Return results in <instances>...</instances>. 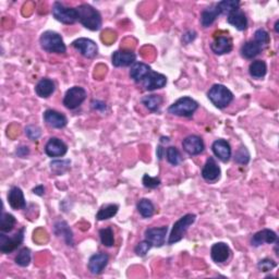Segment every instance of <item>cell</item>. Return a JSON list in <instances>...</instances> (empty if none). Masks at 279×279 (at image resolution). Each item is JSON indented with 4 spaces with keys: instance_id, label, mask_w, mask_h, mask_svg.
<instances>
[{
    "instance_id": "6da1fadb",
    "label": "cell",
    "mask_w": 279,
    "mask_h": 279,
    "mask_svg": "<svg viewBox=\"0 0 279 279\" xmlns=\"http://www.w3.org/2000/svg\"><path fill=\"white\" fill-rule=\"evenodd\" d=\"M76 11L77 17H79V22L85 29L90 31H98L102 27V15L94 7L88 4H83L76 7Z\"/></svg>"
},
{
    "instance_id": "7a4b0ae2",
    "label": "cell",
    "mask_w": 279,
    "mask_h": 279,
    "mask_svg": "<svg viewBox=\"0 0 279 279\" xmlns=\"http://www.w3.org/2000/svg\"><path fill=\"white\" fill-rule=\"evenodd\" d=\"M41 47L49 53H66L67 47L66 44L60 34L53 31H46L40 37Z\"/></svg>"
},
{
    "instance_id": "3957f363",
    "label": "cell",
    "mask_w": 279,
    "mask_h": 279,
    "mask_svg": "<svg viewBox=\"0 0 279 279\" xmlns=\"http://www.w3.org/2000/svg\"><path fill=\"white\" fill-rule=\"evenodd\" d=\"M207 97L218 109H224L234 100L232 92L222 84H214L207 92Z\"/></svg>"
},
{
    "instance_id": "277c9868",
    "label": "cell",
    "mask_w": 279,
    "mask_h": 279,
    "mask_svg": "<svg viewBox=\"0 0 279 279\" xmlns=\"http://www.w3.org/2000/svg\"><path fill=\"white\" fill-rule=\"evenodd\" d=\"M197 216L194 214H187L178 219L173 226L172 232H170L168 238V244H175L180 242L187 234L190 226L194 224Z\"/></svg>"
},
{
    "instance_id": "5b68a950",
    "label": "cell",
    "mask_w": 279,
    "mask_h": 279,
    "mask_svg": "<svg viewBox=\"0 0 279 279\" xmlns=\"http://www.w3.org/2000/svg\"><path fill=\"white\" fill-rule=\"evenodd\" d=\"M199 108L198 102L189 96H183L170 105L168 108V113L170 115L178 116V117H192L193 114Z\"/></svg>"
},
{
    "instance_id": "8992f818",
    "label": "cell",
    "mask_w": 279,
    "mask_h": 279,
    "mask_svg": "<svg viewBox=\"0 0 279 279\" xmlns=\"http://www.w3.org/2000/svg\"><path fill=\"white\" fill-rule=\"evenodd\" d=\"M51 12H52L53 18L63 23V24L70 25V24H74L76 21H79L76 8L66 7L65 5H63L59 2L53 3Z\"/></svg>"
},
{
    "instance_id": "52a82bcc",
    "label": "cell",
    "mask_w": 279,
    "mask_h": 279,
    "mask_svg": "<svg viewBox=\"0 0 279 279\" xmlns=\"http://www.w3.org/2000/svg\"><path fill=\"white\" fill-rule=\"evenodd\" d=\"M24 227H22L20 230H18L17 234H14L12 237H8L5 235V232H2V234H0V251L4 254H9L12 253L14 250H17L23 243V240H24Z\"/></svg>"
},
{
    "instance_id": "ba28073f",
    "label": "cell",
    "mask_w": 279,
    "mask_h": 279,
    "mask_svg": "<svg viewBox=\"0 0 279 279\" xmlns=\"http://www.w3.org/2000/svg\"><path fill=\"white\" fill-rule=\"evenodd\" d=\"M88 93L81 87L70 88L65 94L64 105L70 110H74L79 108L85 99H87Z\"/></svg>"
},
{
    "instance_id": "9c48e42d",
    "label": "cell",
    "mask_w": 279,
    "mask_h": 279,
    "mask_svg": "<svg viewBox=\"0 0 279 279\" xmlns=\"http://www.w3.org/2000/svg\"><path fill=\"white\" fill-rule=\"evenodd\" d=\"M72 47L79 51L81 55L85 58L92 59L97 56L98 47L94 41L90 40V38L81 37L77 38L74 42H72Z\"/></svg>"
},
{
    "instance_id": "30bf717a",
    "label": "cell",
    "mask_w": 279,
    "mask_h": 279,
    "mask_svg": "<svg viewBox=\"0 0 279 279\" xmlns=\"http://www.w3.org/2000/svg\"><path fill=\"white\" fill-rule=\"evenodd\" d=\"M168 232V227H155V228H147L144 232L145 240H147L153 246L160 247L165 244L166 236Z\"/></svg>"
},
{
    "instance_id": "8fae6325",
    "label": "cell",
    "mask_w": 279,
    "mask_h": 279,
    "mask_svg": "<svg viewBox=\"0 0 279 279\" xmlns=\"http://www.w3.org/2000/svg\"><path fill=\"white\" fill-rule=\"evenodd\" d=\"M68 152V145L58 137H50L45 145V153L51 158L63 157Z\"/></svg>"
},
{
    "instance_id": "7c38bea8",
    "label": "cell",
    "mask_w": 279,
    "mask_h": 279,
    "mask_svg": "<svg viewBox=\"0 0 279 279\" xmlns=\"http://www.w3.org/2000/svg\"><path fill=\"white\" fill-rule=\"evenodd\" d=\"M136 55L131 50L120 49L116 50L111 56V64L116 68L120 67H130L135 64Z\"/></svg>"
},
{
    "instance_id": "4fadbf2b",
    "label": "cell",
    "mask_w": 279,
    "mask_h": 279,
    "mask_svg": "<svg viewBox=\"0 0 279 279\" xmlns=\"http://www.w3.org/2000/svg\"><path fill=\"white\" fill-rule=\"evenodd\" d=\"M142 84H143V88L146 91L153 92L155 90H159V89L165 88L167 84V77H166V75L158 73V72H155L152 70V71L147 74L145 79L142 81Z\"/></svg>"
},
{
    "instance_id": "5bb4252c",
    "label": "cell",
    "mask_w": 279,
    "mask_h": 279,
    "mask_svg": "<svg viewBox=\"0 0 279 279\" xmlns=\"http://www.w3.org/2000/svg\"><path fill=\"white\" fill-rule=\"evenodd\" d=\"M108 262H109V257H108V254L103 252L93 254L88 263V268L90 270V273L93 275L102 274L103 270L107 266Z\"/></svg>"
},
{
    "instance_id": "9a60e30c",
    "label": "cell",
    "mask_w": 279,
    "mask_h": 279,
    "mask_svg": "<svg viewBox=\"0 0 279 279\" xmlns=\"http://www.w3.org/2000/svg\"><path fill=\"white\" fill-rule=\"evenodd\" d=\"M182 147L185 153H188L191 156H196V155H200L203 153L205 145L203 140L198 135H189L183 140Z\"/></svg>"
},
{
    "instance_id": "2e32d148",
    "label": "cell",
    "mask_w": 279,
    "mask_h": 279,
    "mask_svg": "<svg viewBox=\"0 0 279 279\" xmlns=\"http://www.w3.org/2000/svg\"><path fill=\"white\" fill-rule=\"evenodd\" d=\"M202 178L207 182H215L220 178L221 170L214 157H209L202 168Z\"/></svg>"
},
{
    "instance_id": "e0dca14e",
    "label": "cell",
    "mask_w": 279,
    "mask_h": 279,
    "mask_svg": "<svg viewBox=\"0 0 279 279\" xmlns=\"http://www.w3.org/2000/svg\"><path fill=\"white\" fill-rule=\"evenodd\" d=\"M44 121L51 128L55 129H63L67 126L68 119L64 114H61L57 110L47 109L43 115Z\"/></svg>"
},
{
    "instance_id": "ac0fdd59",
    "label": "cell",
    "mask_w": 279,
    "mask_h": 279,
    "mask_svg": "<svg viewBox=\"0 0 279 279\" xmlns=\"http://www.w3.org/2000/svg\"><path fill=\"white\" fill-rule=\"evenodd\" d=\"M230 247L225 242H217L213 244L211 249V258L217 264H222V263L227 262L230 258Z\"/></svg>"
},
{
    "instance_id": "d6986e66",
    "label": "cell",
    "mask_w": 279,
    "mask_h": 279,
    "mask_svg": "<svg viewBox=\"0 0 279 279\" xmlns=\"http://www.w3.org/2000/svg\"><path fill=\"white\" fill-rule=\"evenodd\" d=\"M212 151L215 156L222 162L229 161L231 157V146L224 138H218L212 144Z\"/></svg>"
},
{
    "instance_id": "ffe728a7",
    "label": "cell",
    "mask_w": 279,
    "mask_h": 279,
    "mask_svg": "<svg viewBox=\"0 0 279 279\" xmlns=\"http://www.w3.org/2000/svg\"><path fill=\"white\" fill-rule=\"evenodd\" d=\"M278 240V237L276 235V232L270 230V229H262L258 231L252 237L251 240V244L255 247H259L263 244H273Z\"/></svg>"
},
{
    "instance_id": "44dd1931",
    "label": "cell",
    "mask_w": 279,
    "mask_h": 279,
    "mask_svg": "<svg viewBox=\"0 0 279 279\" xmlns=\"http://www.w3.org/2000/svg\"><path fill=\"white\" fill-rule=\"evenodd\" d=\"M232 48H234V44L232 40L229 36H218L216 37L211 44V49L215 55H225V53H229Z\"/></svg>"
},
{
    "instance_id": "7402d4cb",
    "label": "cell",
    "mask_w": 279,
    "mask_h": 279,
    "mask_svg": "<svg viewBox=\"0 0 279 279\" xmlns=\"http://www.w3.org/2000/svg\"><path fill=\"white\" fill-rule=\"evenodd\" d=\"M8 203L11 206V208L18 211V209H24L26 207V201L24 199V194L20 188L12 187L8 193Z\"/></svg>"
},
{
    "instance_id": "603a6c76",
    "label": "cell",
    "mask_w": 279,
    "mask_h": 279,
    "mask_svg": "<svg viewBox=\"0 0 279 279\" xmlns=\"http://www.w3.org/2000/svg\"><path fill=\"white\" fill-rule=\"evenodd\" d=\"M53 232L57 237H63L67 245H73V232L65 220H58L53 225Z\"/></svg>"
},
{
    "instance_id": "cb8c5ba5",
    "label": "cell",
    "mask_w": 279,
    "mask_h": 279,
    "mask_svg": "<svg viewBox=\"0 0 279 279\" xmlns=\"http://www.w3.org/2000/svg\"><path fill=\"white\" fill-rule=\"evenodd\" d=\"M227 22L238 31H245L247 29L246 15L241 9L231 11L227 17Z\"/></svg>"
},
{
    "instance_id": "d4e9b609",
    "label": "cell",
    "mask_w": 279,
    "mask_h": 279,
    "mask_svg": "<svg viewBox=\"0 0 279 279\" xmlns=\"http://www.w3.org/2000/svg\"><path fill=\"white\" fill-rule=\"evenodd\" d=\"M56 90V84L48 77H43L35 87V93L42 98H48Z\"/></svg>"
},
{
    "instance_id": "484cf974",
    "label": "cell",
    "mask_w": 279,
    "mask_h": 279,
    "mask_svg": "<svg viewBox=\"0 0 279 279\" xmlns=\"http://www.w3.org/2000/svg\"><path fill=\"white\" fill-rule=\"evenodd\" d=\"M152 71V68L144 63H135L131 66L130 77L136 83H142L146 75Z\"/></svg>"
},
{
    "instance_id": "4316f807",
    "label": "cell",
    "mask_w": 279,
    "mask_h": 279,
    "mask_svg": "<svg viewBox=\"0 0 279 279\" xmlns=\"http://www.w3.org/2000/svg\"><path fill=\"white\" fill-rule=\"evenodd\" d=\"M263 50H264V48H263L259 43H257L254 40H252V41H249V42H246L245 44H243L240 52H241V56L244 59L251 60V59L255 58L257 56H259Z\"/></svg>"
},
{
    "instance_id": "83f0119b",
    "label": "cell",
    "mask_w": 279,
    "mask_h": 279,
    "mask_svg": "<svg viewBox=\"0 0 279 279\" xmlns=\"http://www.w3.org/2000/svg\"><path fill=\"white\" fill-rule=\"evenodd\" d=\"M220 14L221 13L216 5L206 8L201 13V24H202L203 27L211 26Z\"/></svg>"
},
{
    "instance_id": "f1b7e54d",
    "label": "cell",
    "mask_w": 279,
    "mask_h": 279,
    "mask_svg": "<svg viewBox=\"0 0 279 279\" xmlns=\"http://www.w3.org/2000/svg\"><path fill=\"white\" fill-rule=\"evenodd\" d=\"M141 102L149 110L153 113H158L160 110L162 102H164V98H162L160 95L152 94V95H146L142 97Z\"/></svg>"
},
{
    "instance_id": "f546056e",
    "label": "cell",
    "mask_w": 279,
    "mask_h": 279,
    "mask_svg": "<svg viewBox=\"0 0 279 279\" xmlns=\"http://www.w3.org/2000/svg\"><path fill=\"white\" fill-rule=\"evenodd\" d=\"M249 73L254 79H262L267 73V65L263 60H254L249 67Z\"/></svg>"
},
{
    "instance_id": "4dcf8cb0",
    "label": "cell",
    "mask_w": 279,
    "mask_h": 279,
    "mask_svg": "<svg viewBox=\"0 0 279 279\" xmlns=\"http://www.w3.org/2000/svg\"><path fill=\"white\" fill-rule=\"evenodd\" d=\"M119 211L118 204H107L99 208V211L96 214V219L99 221L107 220L113 218L114 216L117 215Z\"/></svg>"
},
{
    "instance_id": "1f68e13d",
    "label": "cell",
    "mask_w": 279,
    "mask_h": 279,
    "mask_svg": "<svg viewBox=\"0 0 279 279\" xmlns=\"http://www.w3.org/2000/svg\"><path fill=\"white\" fill-rule=\"evenodd\" d=\"M137 212L140 213L143 218H151L155 214V206L152 203V201L149 199H141L136 205Z\"/></svg>"
},
{
    "instance_id": "d6a6232c",
    "label": "cell",
    "mask_w": 279,
    "mask_h": 279,
    "mask_svg": "<svg viewBox=\"0 0 279 279\" xmlns=\"http://www.w3.org/2000/svg\"><path fill=\"white\" fill-rule=\"evenodd\" d=\"M15 224H17V219H15V217L13 215L3 212L2 219H0V230H2V232H5V234L11 232L15 226Z\"/></svg>"
},
{
    "instance_id": "836d02e7",
    "label": "cell",
    "mask_w": 279,
    "mask_h": 279,
    "mask_svg": "<svg viewBox=\"0 0 279 279\" xmlns=\"http://www.w3.org/2000/svg\"><path fill=\"white\" fill-rule=\"evenodd\" d=\"M99 238L100 242L103 245L107 247H111L115 244V237H114V230L111 227H107L104 229L99 230Z\"/></svg>"
},
{
    "instance_id": "e575fe53",
    "label": "cell",
    "mask_w": 279,
    "mask_h": 279,
    "mask_svg": "<svg viewBox=\"0 0 279 279\" xmlns=\"http://www.w3.org/2000/svg\"><path fill=\"white\" fill-rule=\"evenodd\" d=\"M31 259H32L31 250L29 249V247H23V249H21L18 252L17 257H15V263H17V265L21 267H26L30 265Z\"/></svg>"
},
{
    "instance_id": "d590c367",
    "label": "cell",
    "mask_w": 279,
    "mask_h": 279,
    "mask_svg": "<svg viewBox=\"0 0 279 279\" xmlns=\"http://www.w3.org/2000/svg\"><path fill=\"white\" fill-rule=\"evenodd\" d=\"M217 8H218L221 14H229L231 11L239 9L240 3L238 0H224L218 4H216Z\"/></svg>"
},
{
    "instance_id": "8d00e7d4",
    "label": "cell",
    "mask_w": 279,
    "mask_h": 279,
    "mask_svg": "<svg viewBox=\"0 0 279 279\" xmlns=\"http://www.w3.org/2000/svg\"><path fill=\"white\" fill-rule=\"evenodd\" d=\"M166 158L169 164L173 166H178L182 160L179 150L175 146H170L166 150Z\"/></svg>"
},
{
    "instance_id": "74e56055",
    "label": "cell",
    "mask_w": 279,
    "mask_h": 279,
    "mask_svg": "<svg viewBox=\"0 0 279 279\" xmlns=\"http://www.w3.org/2000/svg\"><path fill=\"white\" fill-rule=\"evenodd\" d=\"M70 164H71L70 160H53L50 162L51 172L57 176L64 175L70 169Z\"/></svg>"
},
{
    "instance_id": "f35d334b",
    "label": "cell",
    "mask_w": 279,
    "mask_h": 279,
    "mask_svg": "<svg viewBox=\"0 0 279 279\" xmlns=\"http://www.w3.org/2000/svg\"><path fill=\"white\" fill-rule=\"evenodd\" d=\"M254 41L259 43L262 47L265 49L270 42V37L267 31L264 29H259L257 32L254 33Z\"/></svg>"
},
{
    "instance_id": "ab89813d",
    "label": "cell",
    "mask_w": 279,
    "mask_h": 279,
    "mask_svg": "<svg viewBox=\"0 0 279 279\" xmlns=\"http://www.w3.org/2000/svg\"><path fill=\"white\" fill-rule=\"evenodd\" d=\"M235 161L239 165H246L250 161V153L246 150V147L241 145L240 149L236 152Z\"/></svg>"
},
{
    "instance_id": "60d3db41",
    "label": "cell",
    "mask_w": 279,
    "mask_h": 279,
    "mask_svg": "<svg viewBox=\"0 0 279 279\" xmlns=\"http://www.w3.org/2000/svg\"><path fill=\"white\" fill-rule=\"evenodd\" d=\"M277 266V263L272 259H263L258 263V268L262 273H268L270 270H273Z\"/></svg>"
},
{
    "instance_id": "b9f144b4",
    "label": "cell",
    "mask_w": 279,
    "mask_h": 279,
    "mask_svg": "<svg viewBox=\"0 0 279 279\" xmlns=\"http://www.w3.org/2000/svg\"><path fill=\"white\" fill-rule=\"evenodd\" d=\"M142 183L144 187L147 189H156L160 185V179L157 177H151L150 175L145 174L143 176Z\"/></svg>"
},
{
    "instance_id": "7bdbcfd3",
    "label": "cell",
    "mask_w": 279,
    "mask_h": 279,
    "mask_svg": "<svg viewBox=\"0 0 279 279\" xmlns=\"http://www.w3.org/2000/svg\"><path fill=\"white\" fill-rule=\"evenodd\" d=\"M25 135L31 140V141H36V140L41 137L42 130L37 126H33V125L27 126L25 128Z\"/></svg>"
},
{
    "instance_id": "ee69618b",
    "label": "cell",
    "mask_w": 279,
    "mask_h": 279,
    "mask_svg": "<svg viewBox=\"0 0 279 279\" xmlns=\"http://www.w3.org/2000/svg\"><path fill=\"white\" fill-rule=\"evenodd\" d=\"M152 246L153 245L149 241H147V240H144V241H141L137 243V245L134 249V252L136 253V255H138V257H145V255L149 253V251L151 250Z\"/></svg>"
},
{
    "instance_id": "f6af8a7d",
    "label": "cell",
    "mask_w": 279,
    "mask_h": 279,
    "mask_svg": "<svg viewBox=\"0 0 279 279\" xmlns=\"http://www.w3.org/2000/svg\"><path fill=\"white\" fill-rule=\"evenodd\" d=\"M197 38V32L196 31H188V32H185L182 36V43L184 45H188L190 43H192Z\"/></svg>"
},
{
    "instance_id": "bcb514c9",
    "label": "cell",
    "mask_w": 279,
    "mask_h": 279,
    "mask_svg": "<svg viewBox=\"0 0 279 279\" xmlns=\"http://www.w3.org/2000/svg\"><path fill=\"white\" fill-rule=\"evenodd\" d=\"M91 105H92L93 109L98 110V111H105L107 109L106 104L104 102H102V100H93Z\"/></svg>"
},
{
    "instance_id": "7dc6e473",
    "label": "cell",
    "mask_w": 279,
    "mask_h": 279,
    "mask_svg": "<svg viewBox=\"0 0 279 279\" xmlns=\"http://www.w3.org/2000/svg\"><path fill=\"white\" fill-rule=\"evenodd\" d=\"M17 155H18V157L20 158H25L26 156H29V154H30V149L27 146H20L17 149Z\"/></svg>"
},
{
    "instance_id": "c3c4849f",
    "label": "cell",
    "mask_w": 279,
    "mask_h": 279,
    "mask_svg": "<svg viewBox=\"0 0 279 279\" xmlns=\"http://www.w3.org/2000/svg\"><path fill=\"white\" fill-rule=\"evenodd\" d=\"M33 193L38 197H43L44 196V193H45V188H44V185L40 184V185H37V187H35L33 190Z\"/></svg>"
},
{
    "instance_id": "681fc988",
    "label": "cell",
    "mask_w": 279,
    "mask_h": 279,
    "mask_svg": "<svg viewBox=\"0 0 279 279\" xmlns=\"http://www.w3.org/2000/svg\"><path fill=\"white\" fill-rule=\"evenodd\" d=\"M156 154H157V157L159 160L162 159V157H164V155L166 154V150L162 147L161 145L157 146V151H156Z\"/></svg>"
},
{
    "instance_id": "f907efd6",
    "label": "cell",
    "mask_w": 279,
    "mask_h": 279,
    "mask_svg": "<svg viewBox=\"0 0 279 279\" xmlns=\"http://www.w3.org/2000/svg\"><path fill=\"white\" fill-rule=\"evenodd\" d=\"M160 142L161 143H169L170 142V138L168 136H161L160 137Z\"/></svg>"
},
{
    "instance_id": "816d5d0a",
    "label": "cell",
    "mask_w": 279,
    "mask_h": 279,
    "mask_svg": "<svg viewBox=\"0 0 279 279\" xmlns=\"http://www.w3.org/2000/svg\"><path fill=\"white\" fill-rule=\"evenodd\" d=\"M278 24H279V21L277 20L276 23H275V32H276V33H278Z\"/></svg>"
}]
</instances>
